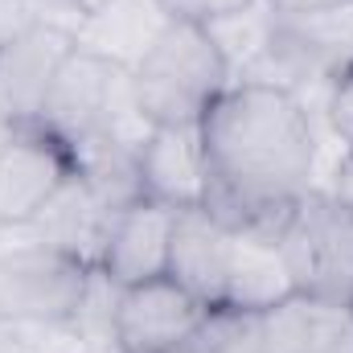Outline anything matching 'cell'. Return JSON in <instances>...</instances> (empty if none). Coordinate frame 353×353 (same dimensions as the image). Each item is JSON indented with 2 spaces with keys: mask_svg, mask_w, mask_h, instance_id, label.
<instances>
[{
  "mask_svg": "<svg viewBox=\"0 0 353 353\" xmlns=\"http://www.w3.org/2000/svg\"><path fill=\"white\" fill-rule=\"evenodd\" d=\"M292 296H296V288H292V275L283 267L279 247L263 243V239L234 234V259H230V279H226V300L222 304L271 312L275 304H283Z\"/></svg>",
  "mask_w": 353,
  "mask_h": 353,
  "instance_id": "14",
  "label": "cell"
},
{
  "mask_svg": "<svg viewBox=\"0 0 353 353\" xmlns=\"http://www.w3.org/2000/svg\"><path fill=\"white\" fill-rule=\"evenodd\" d=\"M271 12H308V8H325V4H337V0H263Z\"/></svg>",
  "mask_w": 353,
  "mask_h": 353,
  "instance_id": "19",
  "label": "cell"
},
{
  "mask_svg": "<svg viewBox=\"0 0 353 353\" xmlns=\"http://www.w3.org/2000/svg\"><path fill=\"white\" fill-rule=\"evenodd\" d=\"M173 17L165 12L161 0H103L99 8H90L87 25L74 33V41L83 50H94V54L136 70V62L148 54V46L157 41V33Z\"/></svg>",
  "mask_w": 353,
  "mask_h": 353,
  "instance_id": "13",
  "label": "cell"
},
{
  "mask_svg": "<svg viewBox=\"0 0 353 353\" xmlns=\"http://www.w3.org/2000/svg\"><path fill=\"white\" fill-rule=\"evenodd\" d=\"M197 140L205 157L201 210L230 234L275 243L316 165L304 103L271 83H234L201 115Z\"/></svg>",
  "mask_w": 353,
  "mask_h": 353,
  "instance_id": "1",
  "label": "cell"
},
{
  "mask_svg": "<svg viewBox=\"0 0 353 353\" xmlns=\"http://www.w3.org/2000/svg\"><path fill=\"white\" fill-rule=\"evenodd\" d=\"M181 353H267V312L210 304Z\"/></svg>",
  "mask_w": 353,
  "mask_h": 353,
  "instance_id": "15",
  "label": "cell"
},
{
  "mask_svg": "<svg viewBox=\"0 0 353 353\" xmlns=\"http://www.w3.org/2000/svg\"><path fill=\"white\" fill-rule=\"evenodd\" d=\"M333 197H341L353 210V148H350V157H345V165L337 169V189H333Z\"/></svg>",
  "mask_w": 353,
  "mask_h": 353,
  "instance_id": "18",
  "label": "cell"
},
{
  "mask_svg": "<svg viewBox=\"0 0 353 353\" xmlns=\"http://www.w3.org/2000/svg\"><path fill=\"white\" fill-rule=\"evenodd\" d=\"M94 267L62 247L33 243L0 255V316L29 325H66L79 316Z\"/></svg>",
  "mask_w": 353,
  "mask_h": 353,
  "instance_id": "5",
  "label": "cell"
},
{
  "mask_svg": "<svg viewBox=\"0 0 353 353\" xmlns=\"http://www.w3.org/2000/svg\"><path fill=\"white\" fill-rule=\"evenodd\" d=\"M176 353H181V350H176Z\"/></svg>",
  "mask_w": 353,
  "mask_h": 353,
  "instance_id": "21",
  "label": "cell"
},
{
  "mask_svg": "<svg viewBox=\"0 0 353 353\" xmlns=\"http://www.w3.org/2000/svg\"><path fill=\"white\" fill-rule=\"evenodd\" d=\"M259 58L271 62L283 79L337 87L353 70V0L308 12H267Z\"/></svg>",
  "mask_w": 353,
  "mask_h": 353,
  "instance_id": "6",
  "label": "cell"
},
{
  "mask_svg": "<svg viewBox=\"0 0 353 353\" xmlns=\"http://www.w3.org/2000/svg\"><path fill=\"white\" fill-rule=\"evenodd\" d=\"M123 115H140L132 99V70L74 41L37 123L50 136H58L70 152H79L90 140L123 132Z\"/></svg>",
  "mask_w": 353,
  "mask_h": 353,
  "instance_id": "4",
  "label": "cell"
},
{
  "mask_svg": "<svg viewBox=\"0 0 353 353\" xmlns=\"http://www.w3.org/2000/svg\"><path fill=\"white\" fill-rule=\"evenodd\" d=\"M79 176L74 152L41 123L12 128L0 144V226H33Z\"/></svg>",
  "mask_w": 353,
  "mask_h": 353,
  "instance_id": "7",
  "label": "cell"
},
{
  "mask_svg": "<svg viewBox=\"0 0 353 353\" xmlns=\"http://www.w3.org/2000/svg\"><path fill=\"white\" fill-rule=\"evenodd\" d=\"M205 304L189 296L173 275H157L115 292V350L176 353L193 337Z\"/></svg>",
  "mask_w": 353,
  "mask_h": 353,
  "instance_id": "8",
  "label": "cell"
},
{
  "mask_svg": "<svg viewBox=\"0 0 353 353\" xmlns=\"http://www.w3.org/2000/svg\"><path fill=\"white\" fill-rule=\"evenodd\" d=\"M70 50H74V33L46 21L25 25L0 41V115L12 128L41 119L50 87Z\"/></svg>",
  "mask_w": 353,
  "mask_h": 353,
  "instance_id": "9",
  "label": "cell"
},
{
  "mask_svg": "<svg viewBox=\"0 0 353 353\" xmlns=\"http://www.w3.org/2000/svg\"><path fill=\"white\" fill-rule=\"evenodd\" d=\"M173 222L176 210L165 201L140 197L123 210L111 214L99 271L115 288H132L157 275H169V247H173Z\"/></svg>",
  "mask_w": 353,
  "mask_h": 353,
  "instance_id": "10",
  "label": "cell"
},
{
  "mask_svg": "<svg viewBox=\"0 0 353 353\" xmlns=\"http://www.w3.org/2000/svg\"><path fill=\"white\" fill-rule=\"evenodd\" d=\"M316 353H341V345H333V350H316Z\"/></svg>",
  "mask_w": 353,
  "mask_h": 353,
  "instance_id": "20",
  "label": "cell"
},
{
  "mask_svg": "<svg viewBox=\"0 0 353 353\" xmlns=\"http://www.w3.org/2000/svg\"><path fill=\"white\" fill-rule=\"evenodd\" d=\"M329 111H333V128H337V136L353 148V70L333 87V107H329Z\"/></svg>",
  "mask_w": 353,
  "mask_h": 353,
  "instance_id": "17",
  "label": "cell"
},
{
  "mask_svg": "<svg viewBox=\"0 0 353 353\" xmlns=\"http://www.w3.org/2000/svg\"><path fill=\"white\" fill-rule=\"evenodd\" d=\"M230 87V58L197 21H169L132 70V99L148 128H197Z\"/></svg>",
  "mask_w": 353,
  "mask_h": 353,
  "instance_id": "2",
  "label": "cell"
},
{
  "mask_svg": "<svg viewBox=\"0 0 353 353\" xmlns=\"http://www.w3.org/2000/svg\"><path fill=\"white\" fill-rule=\"evenodd\" d=\"M230 259H234V234L210 218L201 205L176 210L173 222V247H169V275L197 296L205 308L226 300V279H230Z\"/></svg>",
  "mask_w": 353,
  "mask_h": 353,
  "instance_id": "11",
  "label": "cell"
},
{
  "mask_svg": "<svg viewBox=\"0 0 353 353\" xmlns=\"http://www.w3.org/2000/svg\"><path fill=\"white\" fill-rule=\"evenodd\" d=\"M140 193L173 210L201 205L205 157L197 128H148L140 140Z\"/></svg>",
  "mask_w": 353,
  "mask_h": 353,
  "instance_id": "12",
  "label": "cell"
},
{
  "mask_svg": "<svg viewBox=\"0 0 353 353\" xmlns=\"http://www.w3.org/2000/svg\"><path fill=\"white\" fill-rule=\"evenodd\" d=\"M165 12L176 21H197V25H218L243 8H251L255 0H161Z\"/></svg>",
  "mask_w": 353,
  "mask_h": 353,
  "instance_id": "16",
  "label": "cell"
},
{
  "mask_svg": "<svg viewBox=\"0 0 353 353\" xmlns=\"http://www.w3.org/2000/svg\"><path fill=\"white\" fill-rule=\"evenodd\" d=\"M296 296L353 312V210L333 193H304L275 239Z\"/></svg>",
  "mask_w": 353,
  "mask_h": 353,
  "instance_id": "3",
  "label": "cell"
}]
</instances>
